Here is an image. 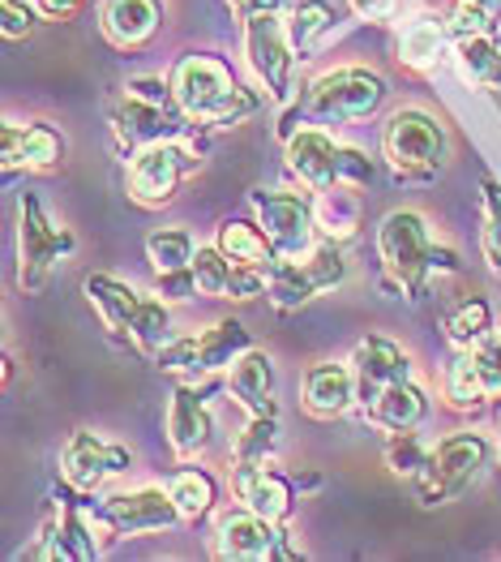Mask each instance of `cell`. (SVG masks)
Returning a JSON list of instances; mask_svg holds the SVG:
<instances>
[{
	"instance_id": "obj_43",
	"label": "cell",
	"mask_w": 501,
	"mask_h": 562,
	"mask_svg": "<svg viewBox=\"0 0 501 562\" xmlns=\"http://www.w3.org/2000/svg\"><path fill=\"white\" fill-rule=\"evenodd\" d=\"M82 0H44V9L52 13V18H65V13H73Z\"/></svg>"
},
{
	"instance_id": "obj_26",
	"label": "cell",
	"mask_w": 501,
	"mask_h": 562,
	"mask_svg": "<svg viewBox=\"0 0 501 562\" xmlns=\"http://www.w3.org/2000/svg\"><path fill=\"white\" fill-rule=\"evenodd\" d=\"M0 155L4 168H52L60 159V138L47 125H4Z\"/></svg>"
},
{
	"instance_id": "obj_1",
	"label": "cell",
	"mask_w": 501,
	"mask_h": 562,
	"mask_svg": "<svg viewBox=\"0 0 501 562\" xmlns=\"http://www.w3.org/2000/svg\"><path fill=\"white\" fill-rule=\"evenodd\" d=\"M172 99L184 116L206 125H231L244 112H253L249 91H240L231 69L215 56H184L172 74Z\"/></svg>"
},
{
	"instance_id": "obj_28",
	"label": "cell",
	"mask_w": 501,
	"mask_h": 562,
	"mask_svg": "<svg viewBox=\"0 0 501 562\" xmlns=\"http://www.w3.org/2000/svg\"><path fill=\"white\" fill-rule=\"evenodd\" d=\"M420 417H424V395H420V386H411V378L408 382L386 386V391L368 404V422L390 429V434H408L411 425H420Z\"/></svg>"
},
{
	"instance_id": "obj_37",
	"label": "cell",
	"mask_w": 501,
	"mask_h": 562,
	"mask_svg": "<svg viewBox=\"0 0 501 562\" xmlns=\"http://www.w3.org/2000/svg\"><path fill=\"white\" fill-rule=\"evenodd\" d=\"M271 447H274V417H249V429H244L240 442H236V464L266 460Z\"/></svg>"
},
{
	"instance_id": "obj_8",
	"label": "cell",
	"mask_w": 501,
	"mask_h": 562,
	"mask_svg": "<svg viewBox=\"0 0 501 562\" xmlns=\"http://www.w3.org/2000/svg\"><path fill=\"white\" fill-rule=\"evenodd\" d=\"M18 249H22V267H18V283L26 292H39L52 276V267L73 249L69 228H56L47 220L44 202L35 193L18 198Z\"/></svg>"
},
{
	"instance_id": "obj_21",
	"label": "cell",
	"mask_w": 501,
	"mask_h": 562,
	"mask_svg": "<svg viewBox=\"0 0 501 562\" xmlns=\"http://www.w3.org/2000/svg\"><path fill=\"white\" fill-rule=\"evenodd\" d=\"M231 490H236V498L249 507V512H258L262 519H278L287 516V507H292V490H287V481L278 476V472L266 469V460H249V464H236L231 472Z\"/></svg>"
},
{
	"instance_id": "obj_35",
	"label": "cell",
	"mask_w": 501,
	"mask_h": 562,
	"mask_svg": "<svg viewBox=\"0 0 501 562\" xmlns=\"http://www.w3.org/2000/svg\"><path fill=\"white\" fill-rule=\"evenodd\" d=\"M330 26H334V13H330L326 0H300L296 13H292V31L287 35H292V44L305 52V47L318 44Z\"/></svg>"
},
{
	"instance_id": "obj_34",
	"label": "cell",
	"mask_w": 501,
	"mask_h": 562,
	"mask_svg": "<svg viewBox=\"0 0 501 562\" xmlns=\"http://www.w3.org/2000/svg\"><path fill=\"white\" fill-rule=\"evenodd\" d=\"M446 26H451L455 35H498L501 0H455Z\"/></svg>"
},
{
	"instance_id": "obj_42",
	"label": "cell",
	"mask_w": 501,
	"mask_h": 562,
	"mask_svg": "<svg viewBox=\"0 0 501 562\" xmlns=\"http://www.w3.org/2000/svg\"><path fill=\"white\" fill-rule=\"evenodd\" d=\"M352 9L368 18V22H377V18H390L395 13V0H352Z\"/></svg>"
},
{
	"instance_id": "obj_19",
	"label": "cell",
	"mask_w": 501,
	"mask_h": 562,
	"mask_svg": "<svg viewBox=\"0 0 501 562\" xmlns=\"http://www.w3.org/2000/svg\"><path fill=\"white\" fill-rule=\"evenodd\" d=\"M210 434H215V417H210L202 391H197L193 382L177 386L172 408H168V442H172V451H177L181 460H193L197 451L210 447Z\"/></svg>"
},
{
	"instance_id": "obj_33",
	"label": "cell",
	"mask_w": 501,
	"mask_h": 562,
	"mask_svg": "<svg viewBox=\"0 0 501 562\" xmlns=\"http://www.w3.org/2000/svg\"><path fill=\"white\" fill-rule=\"evenodd\" d=\"M168 494H172L181 519H197V516H206L210 503H215V481H210L206 472L184 469V472H177V481L168 485Z\"/></svg>"
},
{
	"instance_id": "obj_24",
	"label": "cell",
	"mask_w": 501,
	"mask_h": 562,
	"mask_svg": "<svg viewBox=\"0 0 501 562\" xmlns=\"http://www.w3.org/2000/svg\"><path fill=\"white\" fill-rule=\"evenodd\" d=\"M231 395L249 408V417H274V366L266 352L249 348L231 361Z\"/></svg>"
},
{
	"instance_id": "obj_29",
	"label": "cell",
	"mask_w": 501,
	"mask_h": 562,
	"mask_svg": "<svg viewBox=\"0 0 501 562\" xmlns=\"http://www.w3.org/2000/svg\"><path fill=\"white\" fill-rule=\"evenodd\" d=\"M314 220H318V233H326L330 240H348V236L356 233V220H361V198H356V189L348 186V181L318 189Z\"/></svg>"
},
{
	"instance_id": "obj_22",
	"label": "cell",
	"mask_w": 501,
	"mask_h": 562,
	"mask_svg": "<svg viewBox=\"0 0 501 562\" xmlns=\"http://www.w3.org/2000/svg\"><path fill=\"white\" fill-rule=\"evenodd\" d=\"M352 370H356V391L365 400V408L395 382H408V357L390 344V339H365L356 344V357H352Z\"/></svg>"
},
{
	"instance_id": "obj_17",
	"label": "cell",
	"mask_w": 501,
	"mask_h": 562,
	"mask_svg": "<svg viewBox=\"0 0 501 562\" xmlns=\"http://www.w3.org/2000/svg\"><path fill=\"white\" fill-rule=\"evenodd\" d=\"M215 554L228 562H266L274 554H287L283 550V537L274 532L271 519H262L258 512H228L219 516L215 528Z\"/></svg>"
},
{
	"instance_id": "obj_9",
	"label": "cell",
	"mask_w": 501,
	"mask_h": 562,
	"mask_svg": "<svg viewBox=\"0 0 501 562\" xmlns=\"http://www.w3.org/2000/svg\"><path fill=\"white\" fill-rule=\"evenodd\" d=\"M382 150L390 159L395 172H433L446 159V130L437 125V116L420 112V108H403L386 121L382 130Z\"/></svg>"
},
{
	"instance_id": "obj_44",
	"label": "cell",
	"mask_w": 501,
	"mask_h": 562,
	"mask_svg": "<svg viewBox=\"0 0 501 562\" xmlns=\"http://www.w3.org/2000/svg\"><path fill=\"white\" fill-rule=\"evenodd\" d=\"M498 40H501V26H498Z\"/></svg>"
},
{
	"instance_id": "obj_36",
	"label": "cell",
	"mask_w": 501,
	"mask_h": 562,
	"mask_svg": "<svg viewBox=\"0 0 501 562\" xmlns=\"http://www.w3.org/2000/svg\"><path fill=\"white\" fill-rule=\"evenodd\" d=\"M446 335L463 344V348H471V344H480L485 335H489V305L485 301H463L455 314L446 318Z\"/></svg>"
},
{
	"instance_id": "obj_20",
	"label": "cell",
	"mask_w": 501,
	"mask_h": 562,
	"mask_svg": "<svg viewBox=\"0 0 501 562\" xmlns=\"http://www.w3.org/2000/svg\"><path fill=\"white\" fill-rule=\"evenodd\" d=\"M107 519L116 532L134 537V532H159L168 524H177L181 512L172 503V494L163 490H134V494H112L107 498Z\"/></svg>"
},
{
	"instance_id": "obj_27",
	"label": "cell",
	"mask_w": 501,
	"mask_h": 562,
	"mask_svg": "<svg viewBox=\"0 0 501 562\" xmlns=\"http://www.w3.org/2000/svg\"><path fill=\"white\" fill-rule=\"evenodd\" d=\"M451 56H455L463 82L485 87V91L501 87V40H493V35H455Z\"/></svg>"
},
{
	"instance_id": "obj_38",
	"label": "cell",
	"mask_w": 501,
	"mask_h": 562,
	"mask_svg": "<svg viewBox=\"0 0 501 562\" xmlns=\"http://www.w3.org/2000/svg\"><path fill=\"white\" fill-rule=\"evenodd\" d=\"M386 460H390V469L399 472V476H420L424 464H429V451L415 442V434H395Z\"/></svg>"
},
{
	"instance_id": "obj_2",
	"label": "cell",
	"mask_w": 501,
	"mask_h": 562,
	"mask_svg": "<svg viewBox=\"0 0 501 562\" xmlns=\"http://www.w3.org/2000/svg\"><path fill=\"white\" fill-rule=\"evenodd\" d=\"M377 254H382V267L386 276L395 280V288L408 296V301H420L424 283L433 276V267H451V254H437L433 240L424 233V220L415 211H395L382 220L377 228Z\"/></svg>"
},
{
	"instance_id": "obj_30",
	"label": "cell",
	"mask_w": 501,
	"mask_h": 562,
	"mask_svg": "<svg viewBox=\"0 0 501 562\" xmlns=\"http://www.w3.org/2000/svg\"><path fill=\"white\" fill-rule=\"evenodd\" d=\"M451 35L455 31L446 22H411L408 31H403V40H399V52H403V60H408L411 69H433L446 56V47H455Z\"/></svg>"
},
{
	"instance_id": "obj_32",
	"label": "cell",
	"mask_w": 501,
	"mask_h": 562,
	"mask_svg": "<svg viewBox=\"0 0 501 562\" xmlns=\"http://www.w3.org/2000/svg\"><path fill=\"white\" fill-rule=\"evenodd\" d=\"M146 254H150V267H155L163 280H172V276H181V271L193 267V240H189V233L163 228V233H155L146 240Z\"/></svg>"
},
{
	"instance_id": "obj_25",
	"label": "cell",
	"mask_w": 501,
	"mask_h": 562,
	"mask_svg": "<svg viewBox=\"0 0 501 562\" xmlns=\"http://www.w3.org/2000/svg\"><path fill=\"white\" fill-rule=\"evenodd\" d=\"M159 0H103V35L116 47L146 44L159 31Z\"/></svg>"
},
{
	"instance_id": "obj_7",
	"label": "cell",
	"mask_w": 501,
	"mask_h": 562,
	"mask_svg": "<svg viewBox=\"0 0 501 562\" xmlns=\"http://www.w3.org/2000/svg\"><path fill=\"white\" fill-rule=\"evenodd\" d=\"M287 168L305 189H326L339 181H373V168L356 150H343L339 142L321 130H300L287 142Z\"/></svg>"
},
{
	"instance_id": "obj_14",
	"label": "cell",
	"mask_w": 501,
	"mask_h": 562,
	"mask_svg": "<svg viewBox=\"0 0 501 562\" xmlns=\"http://www.w3.org/2000/svg\"><path fill=\"white\" fill-rule=\"evenodd\" d=\"M501 395V335H485L480 344H471L463 357L451 361L446 370V400L455 408L480 404V400H498Z\"/></svg>"
},
{
	"instance_id": "obj_16",
	"label": "cell",
	"mask_w": 501,
	"mask_h": 562,
	"mask_svg": "<svg viewBox=\"0 0 501 562\" xmlns=\"http://www.w3.org/2000/svg\"><path fill=\"white\" fill-rule=\"evenodd\" d=\"M125 469H129V451L99 434H87V429H78L60 451V472L73 490H99L107 476Z\"/></svg>"
},
{
	"instance_id": "obj_40",
	"label": "cell",
	"mask_w": 501,
	"mask_h": 562,
	"mask_svg": "<svg viewBox=\"0 0 501 562\" xmlns=\"http://www.w3.org/2000/svg\"><path fill=\"white\" fill-rule=\"evenodd\" d=\"M4 9V40H26L35 35V13L22 4V0H0Z\"/></svg>"
},
{
	"instance_id": "obj_12",
	"label": "cell",
	"mask_w": 501,
	"mask_h": 562,
	"mask_svg": "<svg viewBox=\"0 0 501 562\" xmlns=\"http://www.w3.org/2000/svg\"><path fill=\"white\" fill-rule=\"evenodd\" d=\"M116 134L121 142H134V146H155V142H172L181 134V116L172 112L168 91L159 82H134L125 103L116 108Z\"/></svg>"
},
{
	"instance_id": "obj_3",
	"label": "cell",
	"mask_w": 501,
	"mask_h": 562,
	"mask_svg": "<svg viewBox=\"0 0 501 562\" xmlns=\"http://www.w3.org/2000/svg\"><path fill=\"white\" fill-rule=\"evenodd\" d=\"M87 296L91 305L103 314L107 330H116L121 339H129L141 352H159L168 339V310L150 296H141L125 283L107 280V276H91L87 280Z\"/></svg>"
},
{
	"instance_id": "obj_18",
	"label": "cell",
	"mask_w": 501,
	"mask_h": 562,
	"mask_svg": "<svg viewBox=\"0 0 501 562\" xmlns=\"http://www.w3.org/2000/svg\"><path fill=\"white\" fill-rule=\"evenodd\" d=\"M181 150L172 146V142H155V146H141L134 159V168H129V193H134L137 202H146V206H159V202H168L177 186H181Z\"/></svg>"
},
{
	"instance_id": "obj_4",
	"label": "cell",
	"mask_w": 501,
	"mask_h": 562,
	"mask_svg": "<svg viewBox=\"0 0 501 562\" xmlns=\"http://www.w3.org/2000/svg\"><path fill=\"white\" fill-rule=\"evenodd\" d=\"M348 276V262H343V249L339 240H321L314 245L305 258H287V262H274L271 280H266V296L274 301V310H296L305 301H314L321 292L339 288Z\"/></svg>"
},
{
	"instance_id": "obj_5",
	"label": "cell",
	"mask_w": 501,
	"mask_h": 562,
	"mask_svg": "<svg viewBox=\"0 0 501 562\" xmlns=\"http://www.w3.org/2000/svg\"><path fill=\"white\" fill-rule=\"evenodd\" d=\"M489 460V447L480 434H451L446 442H437L429 451V464L415 476V494L424 507H442L458 498Z\"/></svg>"
},
{
	"instance_id": "obj_11",
	"label": "cell",
	"mask_w": 501,
	"mask_h": 562,
	"mask_svg": "<svg viewBox=\"0 0 501 562\" xmlns=\"http://www.w3.org/2000/svg\"><path fill=\"white\" fill-rule=\"evenodd\" d=\"M253 211H258V228L271 236L278 262H287V258H305V254L314 249L318 220H314V202H309V198L258 189V193H253Z\"/></svg>"
},
{
	"instance_id": "obj_13",
	"label": "cell",
	"mask_w": 501,
	"mask_h": 562,
	"mask_svg": "<svg viewBox=\"0 0 501 562\" xmlns=\"http://www.w3.org/2000/svg\"><path fill=\"white\" fill-rule=\"evenodd\" d=\"M244 22H249L244 26V52H249L253 74L266 82V91L274 99H287L292 94V65H296L292 35L283 31L278 13H258V18H244Z\"/></svg>"
},
{
	"instance_id": "obj_39",
	"label": "cell",
	"mask_w": 501,
	"mask_h": 562,
	"mask_svg": "<svg viewBox=\"0 0 501 562\" xmlns=\"http://www.w3.org/2000/svg\"><path fill=\"white\" fill-rule=\"evenodd\" d=\"M489 193V220H485V254L493 262V271L501 276V189L498 186H485Z\"/></svg>"
},
{
	"instance_id": "obj_6",
	"label": "cell",
	"mask_w": 501,
	"mask_h": 562,
	"mask_svg": "<svg viewBox=\"0 0 501 562\" xmlns=\"http://www.w3.org/2000/svg\"><path fill=\"white\" fill-rule=\"evenodd\" d=\"M240 352H249V330L228 318V323L202 330V335L163 344V348L155 352V361H159V370H168V374H181V378H189V382H197V378H210L215 370H231V361H236Z\"/></svg>"
},
{
	"instance_id": "obj_41",
	"label": "cell",
	"mask_w": 501,
	"mask_h": 562,
	"mask_svg": "<svg viewBox=\"0 0 501 562\" xmlns=\"http://www.w3.org/2000/svg\"><path fill=\"white\" fill-rule=\"evenodd\" d=\"M240 18H258V13H278L287 0H231Z\"/></svg>"
},
{
	"instance_id": "obj_23",
	"label": "cell",
	"mask_w": 501,
	"mask_h": 562,
	"mask_svg": "<svg viewBox=\"0 0 501 562\" xmlns=\"http://www.w3.org/2000/svg\"><path fill=\"white\" fill-rule=\"evenodd\" d=\"M356 395H361L356 391V370H348V366L326 361V366H314L309 378H305V408L321 422L343 417Z\"/></svg>"
},
{
	"instance_id": "obj_15",
	"label": "cell",
	"mask_w": 501,
	"mask_h": 562,
	"mask_svg": "<svg viewBox=\"0 0 501 562\" xmlns=\"http://www.w3.org/2000/svg\"><path fill=\"white\" fill-rule=\"evenodd\" d=\"M266 280H271V276H262V267L236 262L219 245L197 249V254H193V267H189V283H193V292H202V296L253 301L258 292H266Z\"/></svg>"
},
{
	"instance_id": "obj_10",
	"label": "cell",
	"mask_w": 501,
	"mask_h": 562,
	"mask_svg": "<svg viewBox=\"0 0 501 562\" xmlns=\"http://www.w3.org/2000/svg\"><path fill=\"white\" fill-rule=\"evenodd\" d=\"M386 94V82L373 74V69H334V74H321L318 82L309 87V116L318 121H361L368 116Z\"/></svg>"
},
{
	"instance_id": "obj_31",
	"label": "cell",
	"mask_w": 501,
	"mask_h": 562,
	"mask_svg": "<svg viewBox=\"0 0 501 562\" xmlns=\"http://www.w3.org/2000/svg\"><path fill=\"white\" fill-rule=\"evenodd\" d=\"M219 249L231 254L236 262H249V267H274L278 262L271 236L253 228V224H224L219 228Z\"/></svg>"
}]
</instances>
